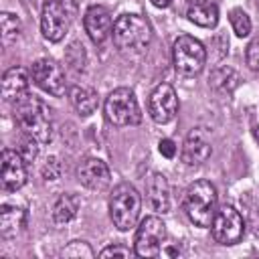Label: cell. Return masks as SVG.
I'll return each mask as SVG.
<instances>
[{"label": "cell", "instance_id": "26", "mask_svg": "<svg viewBox=\"0 0 259 259\" xmlns=\"http://www.w3.org/2000/svg\"><path fill=\"white\" fill-rule=\"evenodd\" d=\"M61 257H87V259H91L93 257V249L85 241H71L67 247H63Z\"/></svg>", "mask_w": 259, "mask_h": 259}, {"label": "cell", "instance_id": "22", "mask_svg": "<svg viewBox=\"0 0 259 259\" xmlns=\"http://www.w3.org/2000/svg\"><path fill=\"white\" fill-rule=\"evenodd\" d=\"M239 81L241 79H239L237 71L231 69V67H219V69H214L210 73V79H208L210 87L214 91H219V93H233V89L239 85Z\"/></svg>", "mask_w": 259, "mask_h": 259}, {"label": "cell", "instance_id": "13", "mask_svg": "<svg viewBox=\"0 0 259 259\" xmlns=\"http://www.w3.org/2000/svg\"><path fill=\"white\" fill-rule=\"evenodd\" d=\"M210 154H212V146H210L206 132L196 127L186 136V140L182 144L180 158L186 166H200L210 158Z\"/></svg>", "mask_w": 259, "mask_h": 259}, {"label": "cell", "instance_id": "27", "mask_svg": "<svg viewBox=\"0 0 259 259\" xmlns=\"http://www.w3.org/2000/svg\"><path fill=\"white\" fill-rule=\"evenodd\" d=\"M20 156L26 160V162H32L36 156H38V142L30 136H26L22 142H20V148H18Z\"/></svg>", "mask_w": 259, "mask_h": 259}, {"label": "cell", "instance_id": "32", "mask_svg": "<svg viewBox=\"0 0 259 259\" xmlns=\"http://www.w3.org/2000/svg\"><path fill=\"white\" fill-rule=\"evenodd\" d=\"M156 8H168L170 4H172V0H150Z\"/></svg>", "mask_w": 259, "mask_h": 259}, {"label": "cell", "instance_id": "19", "mask_svg": "<svg viewBox=\"0 0 259 259\" xmlns=\"http://www.w3.org/2000/svg\"><path fill=\"white\" fill-rule=\"evenodd\" d=\"M24 221H26V212L20 206H14V204L0 206V235L4 239L14 237L24 227Z\"/></svg>", "mask_w": 259, "mask_h": 259}, {"label": "cell", "instance_id": "11", "mask_svg": "<svg viewBox=\"0 0 259 259\" xmlns=\"http://www.w3.org/2000/svg\"><path fill=\"white\" fill-rule=\"evenodd\" d=\"M148 111H150V117L156 123H160V125L170 123L178 113V97H176L174 87L168 85V83H160L150 93Z\"/></svg>", "mask_w": 259, "mask_h": 259}, {"label": "cell", "instance_id": "20", "mask_svg": "<svg viewBox=\"0 0 259 259\" xmlns=\"http://www.w3.org/2000/svg\"><path fill=\"white\" fill-rule=\"evenodd\" d=\"M188 20L194 22L196 26L202 28H214L219 22V8L212 2H194L188 12H186Z\"/></svg>", "mask_w": 259, "mask_h": 259}, {"label": "cell", "instance_id": "28", "mask_svg": "<svg viewBox=\"0 0 259 259\" xmlns=\"http://www.w3.org/2000/svg\"><path fill=\"white\" fill-rule=\"evenodd\" d=\"M245 61L253 71H259V36H255L245 51Z\"/></svg>", "mask_w": 259, "mask_h": 259}, {"label": "cell", "instance_id": "4", "mask_svg": "<svg viewBox=\"0 0 259 259\" xmlns=\"http://www.w3.org/2000/svg\"><path fill=\"white\" fill-rule=\"evenodd\" d=\"M140 208H142L140 192L130 182H121L111 190L109 219L119 231H130L136 227L140 219Z\"/></svg>", "mask_w": 259, "mask_h": 259}, {"label": "cell", "instance_id": "12", "mask_svg": "<svg viewBox=\"0 0 259 259\" xmlns=\"http://www.w3.org/2000/svg\"><path fill=\"white\" fill-rule=\"evenodd\" d=\"M0 180L4 190H18L26 184V160L16 150H2L0 156Z\"/></svg>", "mask_w": 259, "mask_h": 259}, {"label": "cell", "instance_id": "33", "mask_svg": "<svg viewBox=\"0 0 259 259\" xmlns=\"http://www.w3.org/2000/svg\"><path fill=\"white\" fill-rule=\"evenodd\" d=\"M251 132H253V138H255V142L259 144V125H255V127H253Z\"/></svg>", "mask_w": 259, "mask_h": 259}, {"label": "cell", "instance_id": "25", "mask_svg": "<svg viewBox=\"0 0 259 259\" xmlns=\"http://www.w3.org/2000/svg\"><path fill=\"white\" fill-rule=\"evenodd\" d=\"M65 61H67V65H71L73 71H83L85 65H87V55H85V51H83V45L71 42L69 49H67Z\"/></svg>", "mask_w": 259, "mask_h": 259}, {"label": "cell", "instance_id": "2", "mask_svg": "<svg viewBox=\"0 0 259 259\" xmlns=\"http://www.w3.org/2000/svg\"><path fill=\"white\" fill-rule=\"evenodd\" d=\"M113 45L123 53H142L152 42V26L142 14H121L113 22Z\"/></svg>", "mask_w": 259, "mask_h": 259}, {"label": "cell", "instance_id": "8", "mask_svg": "<svg viewBox=\"0 0 259 259\" xmlns=\"http://www.w3.org/2000/svg\"><path fill=\"white\" fill-rule=\"evenodd\" d=\"M166 225L158 217H146L138 231H136V243L134 253L138 257H158L162 247L166 245Z\"/></svg>", "mask_w": 259, "mask_h": 259}, {"label": "cell", "instance_id": "5", "mask_svg": "<svg viewBox=\"0 0 259 259\" xmlns=\"http://www.w3.org/2000/svg\"><path fill=\"white\" fill-rule=\"evenodd\" d=\"M105 117L117 127L138 125L142 121V111L134 91L127 87L113 89L105 99Z\"/></svg>", "mask_w": 259, "mask_h": 259}, {"label": "cell", "instance_id": "24", "mask_svg": "<svg viewBox=\"0 0 259 259\" xmlns=\"http://www.w3.org/2000/svg\"><path fill=\"white\" fill-rule=\"evenodd\" d=\"M229 20H231V26H233V32L237 34V36H247L249 32H251V18L247 16V12L245 10H241V8H233L231 12H229Z\"/></svg>", "mask_w": 259, "mask_h": 259}, {"label": "cell", "instance_id": "29", "mask_svg": "<svg viewBox=\"0 0 259 259\" xmlns=\"http://www.w3.org/2000/svg\"><path fill=\"white\" fill-rule=\"evenodd\" d=\"M59 176H61V162H59V158H55V156L47 158V162L42 166V178L45 180H57Z\"/></svg>", "mask_w": 259, "mask_h": 259}, {"label": "cell", "instance_id": "7", "mask_svg": "<svg viewBox=\"0 0 259 259\" xmlns=\"http://www.w3.org/2000/svg\"><path fill=\"white\" fill-rule=\"evenodd\" d=\"M210 233H212V239L217 243L235 245L241 241V237L245 233V221L235 206L225 204V206L217 208L214 219L210 223Z\"/></svg>", "mask_w": 259, "mask_h": 259}, {"label": "cell", "instance_id": "31", "mask_svg": "<svg viewBox=\"0 0 259 259\" xmlns=\"http://www.w3.org/2000/svg\"><path fill=\"white\" fill-rule=\"evenodd\" d=\"M158 152L164 156V158H174L176 156V144L170 140V138H164V140H160V144H158Z\"/></svg>", "mask_w": 259, "mask_h": 259}, {"label": "cell", "instance_id": "10", "mask_svg": "<svg viewBox=\"0 0 259 259\" xmlns=\"http://www.w3.org/2000/svg\"><path fill=\"white\" fill-rule=\"evenodd\" d=\"M30 77L38 89H42L45 93H49L53 97H61L67 91L65 73H63L61 65L53 59H38L30 69Z\"/></svg>", "mask_w": 259, "mask_h": 259}, {"label": "cell", "instance_id": "1", "mask_svg": "<svg viewBox=\"0 0 259 259\" xmlns=\"http://www.w3.org/2000/svg\"><path fill=\"white\" fill-rule=\"evenodd\" d=\"M14 119L24 136L34 138L38 144H47L53 138L51 111L42 99L26 93L14 103Z\"/></svg>", "mask_w": 259, "mask_h": 259}, {"label": "cell", "instance_id": "21", "mask_svg": "<svg viewBox=\"0 0 259 259\" xmlns=\"http://www.w3.org/2000/svg\"><path fill=\"white\" fill-rule=\"evenodd\" d=\"M77 210H79V198L71 192H65L53 204V223L59 227L67 225L77 217Z\"/></svg>", "mask_w": 259, "mask_h": 259}, {"label": "cell", "instance_id": "17", "mask_svg": "<svg viewBox=\"0 0 259 259\" xmlns=\"http://www.w3.org/2000/svg\"><path fill=\"white\" fill-rule=\"evenodd\" d=\"M148 200L152 208L160 214H166L170 210V184L164 174L154 172L148 178Z\"/></svg>", "mask_w": 259, "mask_h": 259}, {"label": "cell", "instance_id": "6", "mask_svg": "<svg viewBox=\"0 0 259 259\" xmlns=\"http://www.w3.org/2000/svg\"><path fill=\"white\" fill-rule=\"evenodd\" d=\"M172 61L174 69L184 77H194L204 69L206 63V49L200 40L190 34H180L172 47Z\"/></svg>", "mask_w": 259, "mask_h": 259}, {"label": "cell", "instance_id": "23", "mask_svg": "<svg viewBox=\"0 0 259 259\" xmlns=\"http://www.w3.org/2000/svg\"><path fill=\"white\" fill-rule=\"evenodd\" d=\"M0 30H2V45L4 47L16 42L20 32H22L20 18L16 14H12V12H2L0 14Z\"/></svg>", "mask_w": 259, "mask_h": 259}, {"label": "cell", "instance_id": "15", "mask_svg": "<svg viewBox=\"0 0 259 259\" xmlns=\"http://www.w3.org/2000/svg\"><path fill=\"white\" fill-rule=\"evenodd\" d=\"M83 24H85V32L89 34V38L95 45L105 42L111 36V30H113V20H111L109 10L105 6H99V4L87 8Z\"/></svg>", "mask_w": 259, "mask_h": 259}, {"label": "cell", "instance_id": "14", "mask_svg": "<svg viewBox=\"0 0 259 259\" xmlns=\"http://www.w3.org/2000/svg\"><path fill=\"white\" fill-rule=\"evenodd\" d=\"M77 180L89 190H105L111 182V172L103 160L85 158L77 168Z\"/></svg>", "mask_w": 259, "mask_h": 259}, {"label": "cell", "instance_id": "18", "mask_svg": "<svg viewBox=\"0 0 259 259\" xmlns=\"http://www.w3.org/2000/svg\"><path fill=\"white\" fill-rule=\"evenodd\" d=\"M69 99H71L73 107L77 109V113L83 117L91 115L99 105V95L89 85H73L69 89Z\"/></svg>", "mask_w": 259, "mask_h": 259}, {"label": "cell", "instance_id": "3", "mask_svg": "<svg viewBox=\"0 0 259 259\" xmlns=\"http://www.w3.org/2000/svg\"><path fill=\"white\" fill-rule=\"evenodd\" d=\"M182 208L192 225L200 229L210 227L217 212V188L208 180H196L186 188Z\"/></svg>", "mask_w": 259, "mask_h": 259}, {"label": "cell", "instance_id": "30", "mask_svg": "<svg viewBox=\"0 0 259 259\" xmlns=\"http://www.w3.org/2000/svg\"><path fill=\"white\" fill-rule=\"evenodd\" d=\"M130 255H132V251L123 245H109L99 253V257H130Z\"/></svg>", "mask_w": 259, "mask_h": 259}, {"label": "cell", "instance_id": "9", "mask_svg": "<svg viewBox=\"0 0 259 259\" xmlns=\"http://www.w3.org/2000/svg\"><path fill=\"white\" fill-rule=\"evenodd\" d=\"M71 26V14L61 0H47L40 12V30L42 36L51 42H59Z\"/></svg>", "mask_w": 259, "mask_h": 259}, {"label": "cell", "instance_id": "16", "mask_svg": "<svg viewBox=\"0 0 259 259\" xmlns=\"http://www.w3.org/2000/svg\"><path fill=\"white\" fill-rule=\"evenodd\" d=\"M30 77L22 67H12L2 77V99L16 103L20 97L28 93Z\"/></svg>", "mask_w": 259, "mask_h": 259}]
</instances>
